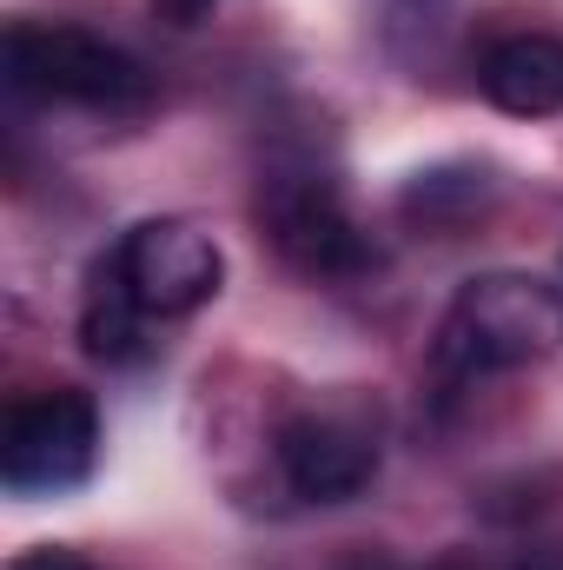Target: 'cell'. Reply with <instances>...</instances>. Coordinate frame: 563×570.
I'll use <instances>...</instances> for the list:
<instances>
[{"mask_svg":"<svg viewBox=\"0 0 563 570\" xmlns=\"http://www.w3.org/2000/svg\"><path fill=\"white\" fill-rule=\"evenodd\" d=\"M219 0H159V13L172 20V27H192V20H206Z\"/></svg>","mask_w":563,"mask_h":570,"instance_id":"11","label":"cell"},{"mask_svg":"<svg viewBox=\"0 0 563 570\" xmlns=\"http://www.w3.org/2000/svg\"><path fill=\"white\" fill-rule=\"evenodd\" d=\"M259 226L279 246V259L305 279L345 285L378 266L372 233L358 226L345 186L318 159H273L259 179Z\"/></svg>","mask_w":563,"mask_h":570,"instance_id":"3","label":"cell"},{"mask_svg":"<svg viewBox=\"0 0 563 570\" xmlns=\"http://www.w3.org/2000/svg\"><path fill=\"white\" fill-rule=\"evenodd\" d=\"M484 206H491V173H477V166H431L405 186V213L424 226H457Z\"/></svg>","mask_w":563,"mask_h":570,"instance_id":"9","label":"cell"},{"mask_svg":"<svg viewBox=\"0 0 563 570\" xmlns=\"http://www.w3.org/2000/svg\"><path fill=\"white\" fill-rule=\"evenodd\" d=\"M7 87L33 107H87V114H134L146 107V67L107 33L73 20H13L0 40Z\"/></svg>","mask_w":563,"mask_h":570,"instance_id":"2","label":"cell"},{"mask_svg":"<svg viewBox=\"0 0 563 570\" xmlns=\"http://www.w3.org/2000/svg\"><path fill=\"white\" fill-rule=\"evenodd\" d=\"M107 259L120 266L127 292L140 298L152 318H192V312L213 305L219 285H226V253H219V239H213L199 219H172V213L140 219L134 233H120V246H113Z\"/></svg>","mask_w":563,"mask_h":570,"instance_id":"6","label":"cell"},{"mask_svg":"<svg viewBox=\"0 0 563 570\" xmlns=\"http://www.w3.org/2000/svg\"><path fill=\"white\" fill-rule=\"evenodd\" d=\"M551 352H563V285L531 273H477L451 292L431 365L471 385V379L544 365Z\"/></svg>","mask_w":563,"mask_h":570,"instance_id":"1","label":"cell"},{"mask_svg":"<svg viewBox=\"0 0 563 570\" xmlns=\"http://www.w3.org/2000/svg\"><path fill=\"white\" fill-rule=\"evenodd\" d=\"M511 570H563V564H544V558H537V564H511Z\"/></svg>","mask_w":563,"mask_h":570,"instance_id":"12","label":"cell"},{"mask_svg":"<svg viewBox=\"0 0 563 570\" xmlns=\"http://www.w3.org/2000/svg\"><path fill=\"white\" fill-rule=\"evenodd\" d=\"M279 478L292 498L305 504H345L378 478L385 438H378V412L338 399V405H305L279 425Z\"/></svg>","mask_w":563,"mask_h":570,"instance_id":"5","label":"cell"},{"mask_svg":"<svg viewBox=\"0 0 563 570\" xmlns=\"http://www.w3.org/2000/svg\"><path fill=\"white\" fill-rule=\"evenodd\" d=\"M152 325L159 318L127 292L120 266L100 259L87 273V298H80V345H87V358H100V365H140V358H152Z\"/></svg>","mask_w":563,"mask_h":570,"instance_id":"8","label":"cell"},{"mask_svg":"<svg viewBox=\"0 0 563 570\" xmlns=\"http://www.w3.org/2000/svg\"><path fill=\"white\" fill-rule=\"evenodd\" d=\"M437 570H471V564H457V558H451V564H437Z\"/></svg>","mask_w":563,"mask_h":570,"instance_id":"13","label":"cell"},{"mask_svg":"<svg viewBox=\"0 0 563 570\" xmlns=\"http://www.w3.org/2000/svg\"><path fill=\"white\" fill-rule=\"evenodd\" d=\"M7 570H93L80 551H67V544H33V551H20Z\"/></svg>","mask_w":563,"mask_h":570,"instance_id":"10","label":"cell"},{"mask_svg":"<svg viewBox=\"0 0 563 570\" xmlns=\"http://www.w3.org/2000/svg\"><path fill=\"white\" fill-rule=\"evenodd\" d=\"M100 464V405L80 385L33 392L7 412L0 431V484L13 498H60L80 491Z\"/></svg>","mask_w":563,"mask_h":570,"instance_id":"4","label":"cell"},{"mask_svg":"<svg viewBox=\"0 0 563 570\" xmlns=\"http://www.w3.org/2000/svg\"><path fill=\"white\" fill-rule=\"evenodd\" d=\"M477 87L511 120H551L563 114V40L551 33H511L484 53Z\"/></svg>","mask_w":563,"mask_h":570,"instance_id":"7","label":"cell"}]
</instances>
